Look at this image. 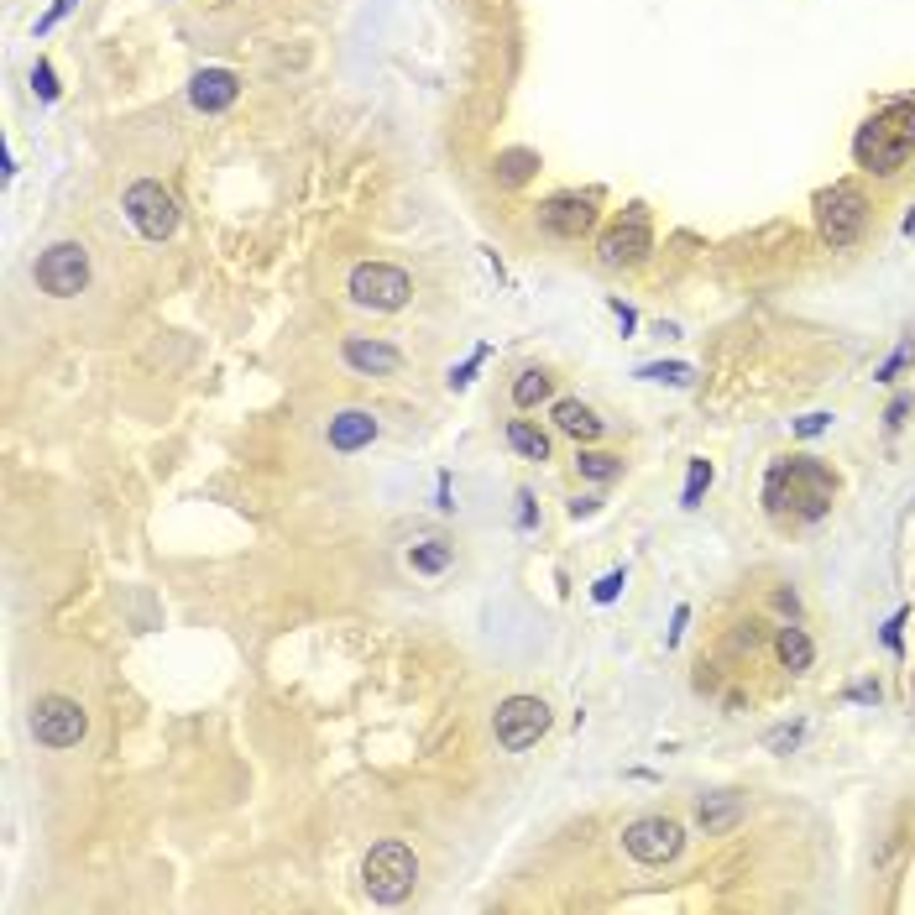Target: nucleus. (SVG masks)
I'll list each match as a JSON object with an SVG mask.
<instances>
[{
    "label": "nucleus",
    "mask_w": 915,
    "mask_h": 915,
    "mask_svg": "<svg viewBox=\"0 0 915 915\" xmlns=\"http://www.w3.org/2000/svg\"><path fill=\"white\" fill-rule=\"evenodd\" d=\"M905 236H915V215H910V220H905Z\"/></svg>",
    "instance_id": "obj_36"
},
{
    "label": "nucleus",
    "mask_w": 915,
    "mask_h": 915,
    "mask_svg": "<svg viewBox=\"0 0 915 915\" xmlns=\"http://www.w3.org/2000/svg\"><path fill=\"white\" fill-rule=\"evenodd\" d=\"M539 225L560 241H581L591 225H597V199L591 194H555V199L539 204Z\"/></svg>",
    "instance_id": "obj_12"
},
{
    "label": "nucleus",
    "mask_w": 915,
    "mask_h": 915,
    "mask_svg": "<svg viewBox=\"0 0 915 915\" xmlns=\"http://www.w3.org/2000/svg\"><path fill=\"white\" fill-rule=\"evenodd\" d=\"M832 492H837L832 471L821 466V461H811V455H795V461H780V466L769 471L764 502H769L774 513L795 508L800 518H821V513L832 508Z\"/></svg>",
    "instance_id": "obj_2"
},
{
    "label": "nucleus",
    "mask_w": 915,
    "mask_h": 915,
    "mask_svg": "<svg viewBox=\"0 0 915 915\" xmlns=\"http://www.w3.org/2000/svg\"><path fill=\"white\" fill-rule=\"evenodd\" d=\"M910 356H915V346H900V351H895V356H889V361H884V366H879V382H895V372H900V366H905V361H910Z\"/></svg>",
    "instance_id": "obj_29"
},
{
    "label": "nucleus",
    "mask_w": 915,
    "mask_h": 915,
    "mask_svg": "<svg viewBox=\"0 0 915 915\" xmlns=\"http://www.w3.org/2000/svg\"><path fill=\"white\" fill-rule=\"evenodd\" d=\"M910 152H915V105H910V100L884 105L879 116H874V121H868V126L858 131V142H853L858 168L879 173V178L900 173Z\"/></svg>",
    "instance_id": "obj_1"
},
{
    "label": "nucleus",
    "mask_w": 915,
    "mask_h": 915,
    "mask_svg": "<svg viewBox=\"0 0 915 915\" xmlns=\"http://www.w3.org/2000/svg\"><path fill=\"white\" fill-rule=\"evenodd\" d=\"M351 299L361 309H403L414 299V283H408V272L393 267V262H361L351 267Z\"/></svg>",
    "instance_id": "obj_5"
},
{
    "label": "nucleus",
    "mask_w": 915,
    "mask_h": 915,
    "mask_svg": "<svg viewBox=\"0 0 915 915\" xmlns=\"http://www.w3.org/2000/svg\"><path fill=\"white\" fill-rule=\"evenodd\" d=\"M241 95V84H236V74L231 68H204V74L189 84V100H194V110H225Z\"/></svg>",
    "instance_id": "obj_16"
},
{
    "label": "nucleus",
    "mask_w": 915,
    "mask_h": 915,
    "mask_svg": "<svg viewBox=\"0 0 915 915\" xmlns=\"http://www.w3.org/2000/svg\"><path fill=\"white\" fill-rule=\"evenodd\" d=\"M408 565H414L419 576H440V570L450 565V544H440V539H424V544H414V549H408Z\"/></svg>",
    "instance_id": "obj_21"
},
{
    "label": "nucleus",
    "mask_w": 915,
    "mask_h": 915,
    "mask_svg": "<svg viewBox=\"0 0 915 915\" xmlns=\"http://www.w3.org/2000/svg\"><path fill=\"white\" fill-rule=\"evenodd\" d=\"M32 84H37V95H42V100H58V84H53V68H48V63H37V68H32Z\"/></svg>",
    "instance_id": "obj_27"
},
{
    "label": "nucleus",
    "mask_w": 915,
    "mask_h": 915,
    "mask_svg": "<svg viewBox=\"0 0 915 915\" xmlns=\"http://www.w3.org/2000/svg\"><path fill=\"white\" fill-rule=\"evenodd\" d=\"M340 356H346V366H351V372H361V377H393L398 366H403V356L393 346L366 340V335H351L346 346H340Z\"/></svg>",
    "instance_id": "obj_14"
},
{
    "label": "nucleus",
    "mask_w": 915,
    "mask_h": 915,
    "mask_svg": "<svg viewBox=\"0 0 915 915\" xmlns=\"http://www.w3.org/2000/svg\"><path fill=\"white\" fill-rule=\"evenodd\" d=\"M617 591H623V570H612V576H602V581H597V591H591V597H597V602H612Z\"/></svg>",
    "instance_id": "obj_30"
},
{
    "label": "nucleus",
    "mask_w": 915,
    "mask_h": 915,
    "mask_svg": "<svg viewBox=\"0 0 915 915\" xmlns=\"http://www.w3.org/2000/svg\"><path fill=\"white\" fill-rule=\"evenodd\" d=\"M508 445H513L518 455H529V461H549V434L534 429V424H523V419L508 424Z\"/></svg>",
    "instance_id": "obj_20"
},
{
    "label": "nucleus",
    "mask_w": 915,
    "mask_h": 915,
    "mask_svg": "<svg viewBox=\"0 0 915 915\" xmlns=\"http://www.w3.org/2000/svg\"><path fill=\"white\" fill-rule=\"evenodd\" d=\"M549 387H555V377H549L544 366H529V372H518V382H513V403L518 408H539L549 398Z\"/></svg>",
    "instance_id": "obj_19"
},
{
    "label": "nucleus",
    "mask_w": 915,
    "mask_h": 915,
    "mask_svg": "<svg viewBox=\"0 0 915 915\" xmlns=\"http://www.w3.org/2000/svg\"><path fill=\"white\" fill-rule=\"evenodd\" d=\"M649 251H654V241H649V215H644V204H633V210L602 236L597 257H602V267H638Z\"/></svg>",
    "instance_id": "obj_11"
},
{
    "label": "nucleus",
    "mask_w": 915,
    "mask_h": 915,
    "mask_svg": "<svg viewBox=\"0 0 915 915\" xmlns=\"http://www.w3.org/2000/svg\"><path fill=\"white\" fill-rule=\"evenodd\" d=\"M518 523H523V529L534 523V497L529 492H518Z\"/></svg>",
    "instance_id": "obj_34"
},
{
    "label": "nucleus",
    "mask_w": 915,
    "mask_h": 915,
    "mask_svg": "<svg viewBox=\"0 0 915 915\" xmlns=\"http://www.w3.org/2000/svg\"><path fill=\"white\" fill-rule=\"evenodd\" d=\"M534 168V157L529 152H502V178L508 183H523V173Z\"/></svg>",
    "instance_id": "obj_26"
},
{
    "label": "nucleus",
    "mask_w": 915,
    "mask_h": 915,
    "mask_svg": "<svg viewBox=\"0 0 915 915\" xmlns=\"http://www.w3.org/2000/svg\"><path fill=\"white\" fill-rule=\"evenodd\" d=\"M555 429H560V434H570L576 445L602 440V419L591 414V408H586L581 398H560V403H555Z\"/></svg>",
    "instance_id": "obj_17"
},
{
    "label": "nucleus",
    "mask_w": 915,
    "mask_h": 915,
    "mask_svg": "<svg viewBox=\"0 0 915 915\" xmlns=\"http://www.w3.org/2000/svg\"><path fill=\"white\" fill-rule=\"evenodd\" d=\"M868 225V199L853 189V183H832V189L816 194V231L827 246H853Z\"/></svg>",
    "instance_id": "obj_4"
},
{
    "label": "nucleus",
    "mask_w": 915,
    "mask_h": 915,
    "mask_svg": "<svg viewBox=\"0 0 915 915\" xmlns=\"http://www.w3.org/2000/svg\"><path fill=\"white\" fill-rule=\"evenodd\" d=\"M900 628H905V612H895V617H889V628H884V644L895 654H900Z\"/></svg>",
    "instance_id": "obj_33"
},
{
    "label": "nucleus",
    "mask_w": 915,
    "mask_h": 915,
    "mask_svg": "<svg viewBox=\"0 0 915 915\" xmlns=\"http://www.w3.org/2000/svg\"><path fill=\"white\" fill-rule=\"evenodd\" d=\"M126 215L147 241H168L178 231V204H173V194L163 189V183H152V178L126 189Z\"/></svg>",
    "instance_id": "obj_7"
},
{
    "label": "nucleus",
    "mask_w": 915,
    "mask_h": 915,
    "mask_svg": "<svg viewBox=\"0 0 915 915\" xmlns=\"http://www.w3.org/2000/svg\"><path fill=\"white\" fill-rule=\"evenodd\" d=\"M377 414L372 408H340V414L330 419V429H325V440H330V450L335 455H356V450H366L377 440Z\"/></svg>",
    "instance_id": "obj_13"
},
{
    "label": "nucleus",
    "mask_w": 915,
    "mask_h": 915,
    "mask_svg": "<svg viewBox=\"0 0 915 915\" xmlns=\"http://www.w3.org/2000/svg\"><path fill=\"white\" fill-rule=\"evenodd\" d=\"M570 513H576V518H586V513H597V497H576V502H570Z\"/></svg>",
    "instance_id": "obj_35"
},
{
    "label": "nucleus",
    "mask_w": 915,
    "mask_h": 915,
    "mask_svg": "<svg viewBox=\"0 0 915 915\" xmlns=\"http://www.w3.org/2000/svg\"><path fill=\"white\" fill-rule=\"evenodd\" d=\"M84 732H89V717H84L79 701H68V696H42V701L32 706V738H37L42 748H74Z\"/></svg>",
    "instance_id": "obj_8"
},
{
    "label": "nucleus",
    "mask_w": 915,
    "mask_h": 915,
    "mask_svg": "<svg viewBox=\"0 0 915 915\" xmlns=\"http://www.w3.org/2000/svg\"><path fill=\"white\" fill-rule=\"evenodd\" d=\"M638 377H649V382H670V387H691L696 382V372L685 361H649V366H638Z\"/></svg>",
    "instance_id": "obj_23"
},
{
    "label": "nucleus",
    "mask_w": 915,
    "mask_h": 915,
    "mask_svg": "<svg viewBox=\"0 0 915 915\" xmlns=\"http://www.w3.org/2000/svg\"><path fill=\"white\" fill-rule=\"evenodd\" d=\"M74 6H79V0H53V11L37 21V37H42V32H53V27H58V21H63L68 11H74Z\"/></svg>",
    "instance_id": "obj_28"
},
{
    "label": "nucleus",
    "mask_w": 915,
    "mask_h": 915,
    "mask_svg": "<svg viewBox=\"0 0 915 915\" xmlns=\"http://www.w3.org/2000/svg\"><path fill=\"white\" fill-rule=\"evenodd\" d=\"M414 879H419V858L408 842H377L361 863V884L377 905H403L414 895Z\"/></svg>",
    "instance_id": "obj_3"
},
{
    "label": "nucleus",
    "mask_w": 915,
    "mask_h": 915,
    "mask_svg": "<svg viewBox=\"0 0 915 915\" xmlns=\"http://www.w3.org/2000/svg\"><path fill=\"white\" fill-rule=\"evenodd\" d=\"M492 727H497V743H502V748H508V753H523V748H534L544 732H549V706H544L539 696H508V701L497 706Z\"/></svg>",
    "instance_id": "obj_6"
},
{
    "label": "nucleus",
    "mask_w": 915,
    "mask_h": 915,
    "mask_svg": "<svg viewBox=\"0 0 915 915\" xmlns=\"http://www.w3.org/2000/svg\"><path fill=\"white\" fill-rule=\"evenodd\" d=\"M576 471L591 476V482H612V476H623V461H617V455H607V450H581V455H576Z\"/></svg>",
    "instance_id": "obj_22"
},
{
    "label": "nucleus",
    "mask_w": 915,
    "mask_h": 915,
    "mask_svg": "<svg viewBox=\"0 0 915 915\" xmlns=\"http://www.w3.org/2000/svg\"><path fill=\"white\" fill-rule=\"evenodd\" d=\"M774 654H780V665L790 675H806L816 665V649H811L806 628H780V633H774Z\"/></svg>",
    "instance_id": "obj_18"
},
{
    "label": "nucleus",
    "mask_w": 915,
    "mask_h": 915,
    "mask_svg": "<svg viewBox=\"0 0 915 915\" xmlns=\"http://www.w3.org/2000/svg\"><path fill=\"white\" fill-rule=\"evenodd\" d=\"M910 408H915V398H905V393H900L895 403H889V414H884V424H889V429H900V424H905V414H910Z\"/></svg>",
    "instance_id": "obj_31"
},
{
    "label": "nucleus",
    "mask_w": 915,
    "mask_h": 915,
    "mask_svg": "<svg viewBox=\"0 0 915 915\" xmlns=\"http://www.w3.org/2000/svg\"><path fill=\"white\" fill-rule=\"evenodd\" d=\"M827 424H832V414H806V419L795 424V434H806V440H811V434H821Z\"/></svg>",
    "instance_id": "obj_32"
},
{
    "label": "nucleus",
    "mask_w": 915,
    "mask_h": 915,
    "mask_svg": "<svg viewBox=\"0 0 915 915\" xmlns=\"http://www.w3.org/2000/svg\"><path fill=\"white\" fill-rule=\"evenodd\" d=\"M743 816H748V800H743L738 790L701 795V806H696V821H701V832H706V837H722V832H732Z\"/></svg>",
    "instance_id": "obj_15"
},
{
    "label": "nucleus",
    "mask_w": 915,
    "mask_h": 915,
    "mask_svg": "<svg viewBox=\"0 0 915 915\" xmlns=\"http://www.w3.org/2000/svg\"><path fill=\"white\" fill-rule=\"evenodd\" d=\"M800 738H806V727H800V722H790V727H774L769 738H764V748H769V753H790Z\"/></svg>",
    "instance_id": "obj_25"
},
{
    "label": "nucleus",
    "mask_w": 915,
    "mask_h": 915,
    "mask_svg": "<svg viewBox=\"0 0 915 915\" xmlns=\"http://www.w3.org/2000/svg\"><path fill=\"white\" fill-rule=\"evenodd\" d=\"M706 487H712V461H691V482L680 492V508H696Z\"/></svg>",
    "instance_id": "obj_24"
},
{
    "label": "nucleus",
    "mask_w": 915,
    "mask_h": 915,
    "mask_svg": "<svg viewBox=\"0 0 915 915\" xmlns=\"http://www.w3.org/2000/svg\"><path fill=\"white\" fill-rule=\"evenodd\" d=\"M37 283H42V293H53V299H74V293H84V283H89V251L79 241L48 246V251H42V262H37Z\"/></svg>",
    "instance_id": "obj_10"
},
{
    "label": "nucleus",
    "mask_w": 915,
    "mask_h": 915,
    "mask_svg": "<svg viewBox=\"0 0 915 915\" xmlns=\"http://www.w3.org/2000/svg\"><path fill=\"white\" fill-rule=\"evenodd\" d=\"M623 848L644 868H665V863L680 858L685 832H680V821H670V816H644V821H633V827L623 832Z\"/></svg>",
    "instance_id": "obj_9"
}]
</instances>
